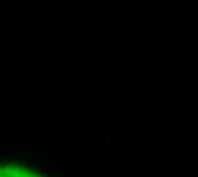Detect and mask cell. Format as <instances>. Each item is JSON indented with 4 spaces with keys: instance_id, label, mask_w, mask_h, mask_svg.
I'll list each match as a JSON object with an SVG mask.
<instances>
[{
    "instance_id": "1",
    "label": "cell",
    "mask_w": 198,
    "mask_h": 177,
    "mask_svg": "<svg viewBox=\"0 0 198 177\" xmlns=\"http://www.w3.org/2000/svg\"><path fill=\"white\" fill-rule=\"evenodd\" d=\"M0 177H44L43 174L21 164H7L2 167Z\"/></svg>"
}]
</instances>
